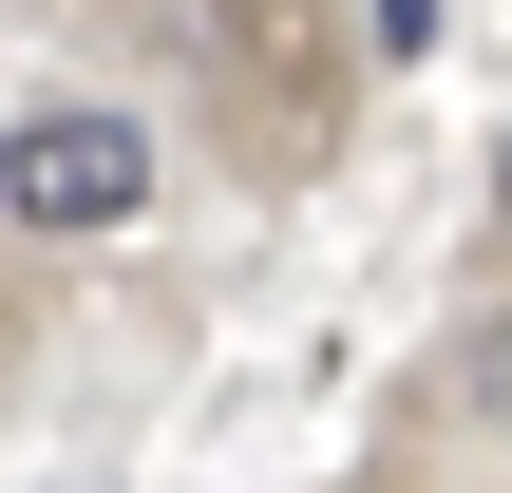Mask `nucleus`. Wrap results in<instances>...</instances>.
<instances>
[{"label": "nucleus", "instance_id": "obj_1", "mask_svg": "<svg viewBox=\"0 0 512 493\" xmlns=\"http://www.w3.org/2000/svg\"><path fill=\"white\" fill-rule=\"evenodd\" d=\"M0 209H19V228H57V247H95V228H133V209H152V133H133V114H95V95H38V114L0 133Z\"/></svg>", "mask_w": 512, "mask_h": 493}, {"label": "nucleus", "instance_id": "obj_2", "mask_svg": "<svg viewBox=\"0 0 512 493\" xmlns=\"http://www.w3.org/2000/svg\"><path fill=\"white\" fill-rule=\"evenodd\" d=\"M361 38L380 57H437V0H361Z\"/></svg>", "mask_w": 512, "mask_h": 493}, {"label": "nucleus", "instance_id": "obj_3", "mask_svg": "<svg viewBox=\"0 0 512 493\" xmlns=\"http://www.w3.org/2000/svg\"><path fill=\"white\" fill-rule=\"evenodd\" d=\"M494 209H512V152H494Z\"/></svg>", "mask_w": 512, "mask_h": 493}]
</instances>
